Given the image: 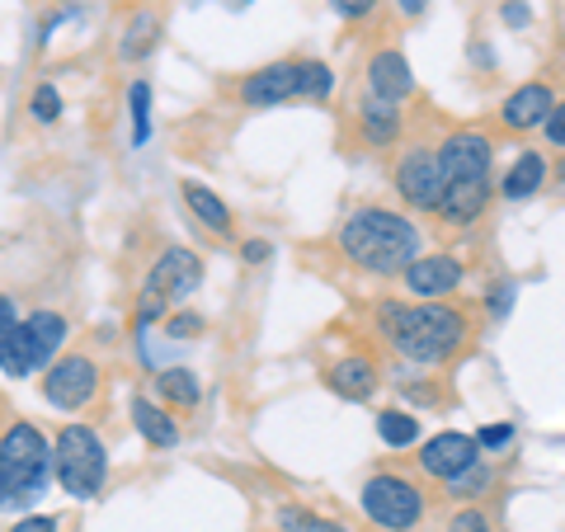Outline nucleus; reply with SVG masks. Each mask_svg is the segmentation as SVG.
Masks as SVG:
<instances>
[{"instance_id": "obj_1", "label": "nucleus", "mask_w": 565, "mask_h": 532, "mask_svg": "<svg viewBox=\"0 0 565 532\" xmlns=\"http://www.w3.org/2000/svg\"><path fill=\"white\" fill-rule=\"evenodd\" d=\"M377 334L405 363L444 368L471 340V321L452 301H377Z\"/></svg>"}, {"instance_id": "obj_2", "label": "nucleus", "mask_w": 565, "mask_h": 532, "mask_svg": "<svg viewBox=\"0 0 565 532\" xmlns=\"http://www.w3.org/2000/svg\"><path fill=\"white\" fill-rule=\"evenodd\" d=\"M334 245H340V255L359 274L396 278V274H405L424 255L419 251L424 232H419V222L411 217V212H396V208H382V203H363V208H353L349 217L340 222Z\"/></svg>"}, {"instance_id": "obj_3", "label": "nucleus", "mask_w": 565, "mask_h": 532, "mask_svg": "<svg viewBox=\"0 0 565 532\" xmlns=\"http://www.w3.org/2000/svg\"><path fill=\"white\" fill-rule=\"evenodd\" d=\"M52 486V438L33 419H14L0 434V513H20Z\"/></svg>"}, {"instance_id": "obj_4", "label": "nucleus", "mask_w": 565, "mask_h": 532, "mask_svg": "<svg viewBox=\"0 0 565 532\" xmlns=\"http://www.w3.org/2000/svg\"><path fill=\"white\" fill-rule=\"evenodd\" d=\"M199 288H203V259L193 255L189 245H166V251L151 259V269H147V278H141V288H137L132 330H156L170 311H180Z\"/></svg>"}, {"instance_id": "obj_5", "label": "nucleus", "mask_w": 565, "mask_h": 532, "mask_svg": "<svg viewBox=\"0 0 565 532\" xmlns=\"http://www.w3.org/2000/svg\"><path fill=\"white\" fill-rule=\"evenodd\" d=\"M52 481L62 486V494L90 504L109 486V448L90 424H62L52 438Z\"/></svg>"}, {"instance_id": "obj_6", "label": "nucleus", "mask_w": 565, "mask_h": 532, "mask_svg": "<svg viewBox=\"0 0 565 532\" xmlns=\"http://www.w3.org/2000/svg\"><path fill=\"white\" fill-rule=\"evenodd\" d=\"M359 504L367 513V523L382 532H415L424 523V509H429L419 481H411L401 471H373L359 490Z\"/></svg>"}, {"instance_id": "obj_7", "label": "nucleus", "mask_w": 565, "mask_h": 532, "mask_svg": "<svg viewBox=\"0 0 565 532\" xmlns=\"http://www.w3.org/2000/svg\"><path fill=\"white\" fill-rule=\"evenodd\" d=\"M392 180H396V193L401 203L411 212H438V199H444V161H438V141L429 137H411L396 147V161H392Z\"/></svg>"}, {"instance_id": "obj_8", "label": "nucleus", "mask_w": 565, "mask_h": 532, "mask_svg": "<svg viewBox=\"0 0 565 532\" xmlns=\"http://www.w3.org/2000/svg\"><path fill=\"white\" fill-rule=\"evenodd\" d=\"M99 382H104V372H99V363L90 359V353H62V359L43 372L39 392H43V401L52 405V411L76 415L99 396Z\"/></svg>"}, {"instance_id": "obj_9", "label": "nucleus", "mask_w": 565, "mask_h": 532, "mask_svg": "<svg viewBox=\"0 0 565 532\" xmlns=\"http://www.w3.org/2000/svg\"><path fill=\"white\" fill-rule=\"evenodd\" d=\"M438 161H444V180H490L494 170V137L486 128H452L438 137Z\"/></svg>"}, {"instance_id": "obj_10", "label": "nucleus", "mask_w": 565, "mask_h": 532, "mask_svg": "<svg viewBox=\"0 0 565 532\" xmlns=\"http://www.w3.org/2000/svg\"><path fill=\"white\" fill-rule=\"evenodd\" d=\"M419 471L429 476V481H457L462 471H471L476 462H486V453H481V443H476V434H462V429H444V434H434V438H424L419 443Z\"/></svg>"}, {"instance_id": "obj_11", "label": "nucleus", "mask_w": 565, "mask_h": 532, "mask_svg": "<svg viewBox=\"0 0 565 532\" xmlns=\"http://www.w3.org/2000/svg\"><path fill=\"white\" fill-rule=\"evenodd\" d=\"M401 283L415 301H448L467 283V264H462V255H448V251L419 255L411 269L401 274Z\"/></svg>"}, {"instance_id": "obj_12", "label": "nucleus", "mask_w": 565, "mask_h": 532, "mask_svg": "<svg viewBox=\"0 0 565 532\" xmlns=\"http://www.w3.org/2000/svg\"><path fill=\"white\" fill-rule=\"evenodd\" d=\"M556 109V91L552 81H523L519 91H509L504 104H500V128L504 132H542L546 114Z\"/></svg>"}, {"instance_id": "obj_13", "label": "nucleus", "mask_w": 565, "mask_h": 532, "mask_svg": "<svg viewBox=\"0 0 565 532\" xmlns=\"http://www.w3.org/2000/svg\"><path fill=\"white\" fill-rule=\"evenodd\" d=\"M363 95L386 99V104H405L415 95V71L405 62V52L396 47H377L363 66Z\"/></svg>"}, {"instance_id": "obj_14", "label": "nucleus", "mask_w": 565, "mask_h": 532, "mask_svg": "<svg viewBox=\"0 0 565 532\" xmlns=\"http://www.w3.org/2000/svg\"><path fill=\"white\" fill-rule=\"evenodd\" d=\"M292 99H297V57L255 66L250 76L241 81V104L245 109H278V104H292Z\"/></svg>"}, {"instance_id": "obj_15", "label": "nucleus", "mask_w": 565, "mask_h": 532, "mask_svg": "<svg viewBox=\"0 0 565 532\" xmlns=\"http://www.w3.org/2000/svg\"><path fill=\"white\" fill-rule=\"evenodd\" d=\"M353 123H359V137L373 151H392L405 141V104H386V99L363 95L353 104Z\"/></svg>"}, {"instance_id": "obj_16", "label": "nucleus", "mask_w": 565, "mask_h": 532, "mask_svg": "<svg viewBox=\"0 0 565 532\" xmlns=\"http://www.w3.org/2000/svg\"><path fill=\"white\" fill-rule=\"evenodd\" d=\"M490 203H494V180H462V184L444 189L434 217L448 226H476L490 212Z\"/></svg>"}, {"instance_id": "obj_17", "label": "nucleus", "mask_w": 565, "mask_h": 532, "mask_svg": "<svg viewBox=\"0 0 565 532\" xmlns=\"http://www.w3.org/2000/svg\"><path fill=\"white\" fill-rule=\"evenodd\" d=\"M326 386L340 401H373V392L382 386V372H377V363L367 359V353H344V359H334L330 368H326Z\"/></svg>"}, {"instance_id": "obj_18", "label": "nucleus", "mask_w": 565, "mask_h": 532, "mask_svg": "<svg viewBox=\"0 0 565 532\" xmlns=\"http://www.w3.org/2000/svg\"><path fill=\"white\" fill-rule=\"evenodd\" d=\"M180 199L184 208L193 212V222L203 226V232H212L217 241H232L236 236V217H232V208H226V199L212 184L203 180H180Z\"/></svg>"}, {"instance_id": "obj_19", "label": "nucleus", "mask_w": 565, "mask_h": 532, "mask_svg": "<svg viewBox=\"0 0 565 532\" xmlns=\"http://www.w3.org/2000/svg\"><path fill=\"white\" fill-rule=\"evenodd\" d=\"M128 415H132V429L141 434V443L156 453H170V448H180V424L170 419V405L161 401H151V396H132L128 401Z\"/></svg>"}, {"instance_id": "obj_20", "label": "nucleus", "mask_w": 565, "mask_h": 532, "mask_svg": "<svg viewBox=\"0 0 565 532\" xmlns=\"http://www.w3.org/2000/svg\"><path fill=\"white\" fill-rule=\"evenodd\" d=\"M24 330H29V344H33V359H39V372H47L52 363L62 359V349L71 340V321L62 311L39 307L33 316H24Z\"/></svg>"}, {"instance_id": "obj_21", "label": "nucleus", "mask_w": 565, "mask_h": 532, "mask_svg": "<svg viewBox=\"0 0 565 532\" xmlns=\"http://www.w3.org/2000/svg\"><path fill=\"white\" fill-rule=\"evenodd\" d=\"M542 184H546V156L537 151V147H527V151H519L514 161H509V170L500 174V199L504 203H527L533 193H542Z\"/></svg>"}, {"instance_id": "obj_22", "label": "nucleus", "mask_w": 565, "mask_h": 532, "mask_svg": "<svg viewBox=\"0 0 565 532\" xmlns=\"http://www.w3.org/2000/svg\"><path fill=\"white\" fill-rule=\"evenodd\" d=\"M156 396L170 411H199L203 405V382L193 368H161L156 372Z\"/></svg>"}, {"instance_id": "obj_23", "label": "nucleus", "mask_w": 565, "mask_h": 532, "mask_svg": "<svg viewBox=\"0 0 565 532\" xmlns=\"http://www.w3.org/2000/svg\"><path fill=\"white\" fill-rule=\"evenodd\" d=\"M161 39H166V24L156 20L151 10H137L132 20H128V29H122V43H118L122 62H141V57H151V52L161 47Z\"/></svg>"}, {"instance_id": "obj_24", "label": "nucleus", "mask_w": 565, "mask_h": 532, "mask_svg": "<svg viewBox=\"0 0 565 532\" xmlns=\"http://www.w3.org/2000/svg\"><path fill=\"white\" fill-rule=\"evenodd\" d=\"M377 438L386 443V448H415L419 443V415L405 411V405H386V411H377Z\"/></svg>"}, {"instance_id": "obj_25", "label": "nucleus", "mask_w": 565, "mask_h": 532, "mask_svg": "<svg viewBox=\"0 0 565 532\" xmlns=\"http://www.w3.org/2000/svg\"><path fill=\"white\" fill-rule=\"evenodd\" d=\"M0 372H6V377H14V382H24L29 372H39V359H33V344H29L24 321L14 326L6 340H0Z\"/></svg>"}, {"instance_id": "obj_26", "label": "nucleus", "mask_w": 565, "mask_h": 532, "mask_svg": "<svg viewBox=\"0 0 565 532\" xmlns=\"http://www.w3.org/2000/svg\"><path fill=\"white\" fill-rule=\"evenodd\" d=\"M330 95H334V71L316 57H297V99L326 104Z\"/></svg>"}, {"instance_id": "obj_27", "label": "nucleus", "mask_w": 565, "mask_h": 532, "mask_svg": "<svg viewBox=\"0 0 565 532\" xmlns=\"http://www.w3.org/2000/svg\"><path fill=\"white\" fill-rule=\"evenodd\" d=\"M494 481H500V476H494V467H490V462H476L471 471L457 476V481H448V500H452V504H481L486 494L494 490Z\"/></svg>"}, {"instance_id": "obj_28", "label": "nucleus", "mask_w": 565, "mask_h": 532, "mask_svg": "<svg viewBox=\"0 0 565 532\" xmlns=\"http://www.w3.org/2000/svg\"><path fill=\"white\" fill-rule=\"evenodd\" d=\"M128 118H132V147L151 141V81L128 85Z\"/></svg>"}, {"instance_id": "obj_29", "label": "nucleus", "mask_w": 565, "mask_h": 532, "mask_svg": "<svg viewBox=\"0 0 565 532\" xmlns=\"http://www.w3.org/2000/svg\"><path fill=\"white\" fill-rule=\"evenodd\" d=\"M62 109H66V104H62V91H57V85H52V81H39V85H33V95H29V118L39 123V128H52V123L62 118Z\"/></svg>"}, {"instance_id": "obj_30", "label": "nucleus", "mask_w": 565, "mask_h": 532, "mask_svg": "<svg viewBox=\"0 0 565 532\" xmlns=\"http://www.w3.org/2000/svg\"><path fill=\"white\" fill-rule=\"evenodd\" d=\"M207 330V321L199 311H189V307H180V311H170L166 321H161V334L170 344H189V340H199V334Z\"/></svg>"}, {"instance_id": "obj_31", "label": "nucleus", "mask_w": 565, "mask_h": 532, "mask_svg": "<svg viewBox=\"0 0 565 532\" xmlns=\"http://www.w3.org/2000/svg\"><path fill=\"white\" fill-rule=\"evenodd\" d=\"M514 301H519V283H514V278H494L490 288H486L481 307L490 311V321H504V316L514 311Z\"/></svg>"}, {"instance_id": "obj_32", "label": "nucleus", "mask_w": 565, "mask_h": 532, "mask_svg": "<svg viewBox=\"0 0 565 532\" xmlns=\"http://www.w3.org/2000/svg\"><path fill=\"white\" fill-rule=\"evenodd\" d=\"M444 532H494V519H490L481 504H457Z\"/></svg>"}, {"instance_id": "obj_33", "label": "nucleus", "mask_w": 565, "mask_h": 532, "mask_svg": "<svg viewBox=\"0 0 565 532\" xmlns=\"http://www.w3.org/2000/svg\"><path fill=\"white\" fill-rule=\"evenodd\" d=\"M514 438H519V429L509 419H494V424H481V429H476L481 453H504V448H514Z\"/></svg>"}, {"instance_id": "obj_34", "label": "nucleus", "mask_w": 565, "mask_h": 532, "mask_svg": "<svg viewBox=\"0 0 565 532\" xmlns=\"http://www.w3.org/2000/svg\"><path fill=\"white\" fill-rule=\"evenodd\" d=\"M278 532H316V523H321V513L307 509V504H278Z\"/></svg>"}, {"instance_id": "obj_35", "label": "nucleus", "mask_w": 565, "mask_h": 532, "mask_svg": "<svg viewBox=\"0 0 565 532\" xmlns=\"http://www.w3.org/2000/svg\"><path fill=\"white\" fill-rule=\"evenodd\" d=\"M377 6L382 0H330V10L340 14V20H349V24H367L377 14Z\"/></svg>"}, {"instance_id": "obj_36", "label": "nucleus", "mask_w": 565, "mask_h": 532, "mask_svg": "<svg viewBox=\"0 0 565 532\" xmlns=\"http://www.w3.org/2000/svg\"><path fill=\"white\" fill-rule=\"evenodd\" d=\"M542 141L546 147H556V151H565V104L556 99V109L546 114V123H542Z\"/></svg>"}, {"instance_id": "obj_37", "label": "nucleus", "mask_w": 565, "mask_h": 532, "mask_svg": "<svg viewBox=\"0 0 565 532\" xmlns=\"http://www.w3.org/2000/svg\"><path fill=\"white\" fill-rule=\"evenodd\" d=\"M500 24L504 29H527V24H533V6H527V0H504V6H500Z\"/></svg>"}, {"instance_id": "obj_38", "label": "nucleus", "mask_w": 565, "mask_h": 532, "mask_svg": "<svg viewBox=\"0 0 565 532\" xmlns=\"http://www.w3.org/2000/svg\"><path fill=\"white\" fill-rule=\"evenodd\" d=\"M10 532H62V519L57 513H24L10 523Z\"/></svg>"}, {"instance_id": "obj_39", "label": "nucleus", "mask_w": 565, "mask_h": 532, "mask_svg": "<svg viewBox=\"0 0 565 532\" xmlns=\"http://www.w3.org/2000/svg\"><path fill=\"white\" fill-rule=\"evenodd\" d=\"M241 259H245V264H250V269H264V264H269V259H274V245L255 236V241H245V245H241Z\"/></svg>"}, {"instance_id": "obj_40", "label": "nucleus", "mask_w": 565, "mask_h": 532, "mask_svg": "<svg viewBox=\"0 0 565 532\" xmlns=\"http://www.w3.org/2000/svg\"><path fill=\"white\" fill-rule=\"evenodd\" d=\"M14 326H20V301H14L10 292H0V340H6Z\"/></svg>"}, {"instance_id": "obj_41", "label": "nucleus", "mask_w": 565, "mask_h": 532, "mask_svg": "<svg viewBox=\"0 0 565 532\" xmlns=\"http://www.w3.org/2000/svg\"><path fill=\"white\" fill-rule=\"evenodd\" d=\"M467 57H471L476 66H481V71H490V66H494V52L486 47V39H476V43L467 47Z\"/></svg>"}, {"instance_id": "obj_42", "label": "nucleus", "mask_w": 565, "mask_h": 532, "mask_svg": "<svg viewBox=\"0 0 565 532\" xmlns=\"http://www.w3.org/2000/svg\"><path fill=\"white\" fill-rule=\"evenodd\" d=\"M396 10L405 14V20H419V14L429 10V0H396Z\"/></svg>"}, {"instance_id": "obj_43", "label": "nucleus", "mask_w": 565, "mask_h": 532, "mask_svg": "<svg viewBox=\"0 0 565 532\" xmlns=\"http://www.w3.org/2000/svg\"><path fill=\"white\" fill-rule=\"evenodd\" d=\"M316 532H349L340 519H321V523H316Z\"/></svg>"}, {"instance_id": "obj_44", "label": "nucleus", "mask_w": 565, "mask_h": 532, "mask_svg": "<svg viewBox=\"0 0 565 532\" xmlns=\"http://www.w3.org/2000/svg\"><path fill=\"white\" fill-rule=\"evenodd\" d=\"M236 6H250V0H236Z\"/></svg>"}, {"instance_id": "obj_45", "label": "nucleus", "mask_w": 565, "mask_h": 532, "mask_svg": "<svg viewBox=\"0 0 565 532\" xmlns=\"http://www.w3.org/2000/svg\"><path fill=\"white\" fill-rule=\"evenodd\" d=\"M561 180H565V166H561Z\"/></svg>"}]
</instances>
